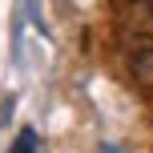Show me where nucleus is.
<instances>
[{"label":"nucleus","mask_w":153,"mask_h":153,"mask_svg":"<svg viewBox=\"0 0 153 153\" xmlns=\"http://www.w3.org/2000/svg\"><path fill=\"white\" fill-rule=\"evenodd\" d=\"M129 69H133V76H137V85L153 89V45H141L137 53L129 56Z\"/></svg>","instance_id":"f257e3e1"},{"label":"nucleus","mask_w":153,"mask_h":153,"mask_svg":"<svg viewBox=\"0 0 153 153\" xmlns=\"http://www.w3.org/2000/svg\"><path fill=\"white\" fill-rule=\"evenodd\" d=\"M8 153H40V137H36V129L32 125H24L20 133H16V141H12V149Z\"/></svg>","instance_id":"f03ea898"}]
</instances>
